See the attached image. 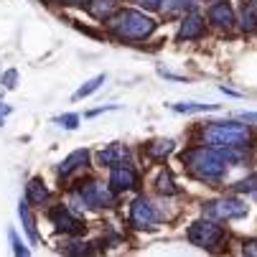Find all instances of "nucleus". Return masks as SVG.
Returning <instances> with one entry per match:
<instances>
[{
	"label": "nucleus",
	"instance_id": "obj_1",
	"mask_svg": "<svg viewBox=\"0 0 257 257\" xmlns=\"http://www.w3.org/2000/svg\"><path fill=\"white\" fill-rule=\"evenodd\" d=\"M181 161L201 181H219L227 171V158L216 148H194L189 153H183Z\"/></svg>",
	"mask_w": 257,
	"mask_h": 257
},
{
	"label": "nucleus",
	"instance_id": "obj_2",
	"mask_svg": "<svg viewBox=\"0 0 257 257\" xmlns=\"http://www.w3.org/2000/svg\"><path fill=\"white\" fill-rule=\"evenodd\" d=\"M109 28H112L115 36L120 39H127V41H143L156 31V21L143 16L140 11H133V8H122L117 11L112 18H109Z\"/></svg>",
	"mask_w": 257,
	"mask_h": 257
},
{
	"label": "nucleus",
	"instance_id": "obj_3",
	"mask_svg": "<svg viewBox=\"0 0 257 257\" xmlns=\"http://www.w3.org/2000/svg\"><path fill=\"white\" fill-rule=\"evenodd\" d=\"M201 138L211 148H242L249 143V130L242 122H214L204 127Z\"/></svg>",
	"mask_w": 257,
	"mask_h": 257
},
{
	"label": "nucleus",
	"instance_id": "obj_4",
	"mask_svg": "<svg viewBox=\"0 0 257 257\" xmlns=\"http://www.w3.org/2000/svg\"><path fill=\"white\" fill-rule=\"evenodd\" d=\"M222 237H224V229L219 227V224H214V222H209V219H204V222H194L189 227V242L196 244V247L211 249V247L219 244V239H222Z\"/></svg>",
	"mask_w": 257,
	"mask_h": 257
},
{
	"label": "nucleus",
	"instance_id": "obj_5",
	"mask_svg": "<svg viewBox=\"0 0 257 257\" xmlns=\"http://www.w3.org/2000/svg\"><path fill=\"white\" fill-rule=\"evenodd\" d=\"M206 214L214 219H239L247 214V204H242L239 199H219L206 204Z\"/></svg>",
	"mask_w": 257,
	"mask_h": 257
},
{
	"label": "nucleus",
	"instance_id": "obj_6",
	"mask_svg": "<svg viewBox=\"0 0 257 257\" xmlns=\"http://www.w3.org/2000/svg\"><path fill=\"white\" fill-rule=\"evenodd\" d=\"M79 196L92 209H97V206H112L115 204V194L109 191L107 186H102V183H97V181H89L87 186H82L79 189Z\"/></svg>",
	"mask_w": 257,
	"mask_h": 257
},
{
	"label": "nucleus",
	"instance_id": "obj_7",
	"mask_svg": "<svg viewBox=\"0 0 257 257\" xmlns=\"http://www.w3.org/2000/svg\"><path fill=\"white\" fill-rule=\"evenodd\" d=\"M130 222L138 229H153L158 224V216H156V211H153V206H151L148 199L140 196V199L133 201V206H130Z\"/></svg>",
	"mask_w": 257,
	"mask_h": 257
},
{
	"label": "nucleus",
	"instance_id": "obj_8",
	"mask_svg": "<svg viewBox=\"0 0 257 257\" xmlns=\"http://www.w3.org/2000/svg\"><path fill=\"white\" fill-rule=\"evenodd\" d=\"M49 216H51V222L56 224L59 232H66V234H79V232H84V222H82L79 216L71 214V209H66V206L51 209Z\"/></svg>",
	"mask_w": 257,
	"mask_h": 257
},
{
	"label": "nucleus",
	"instance_id": "obj_9",
	"mask_svg": "<svg viewBox=\"0 0 257 257\" xmlns=\"http://www.w3.org/2000/svg\"><path fill=\"white\" fill-rule=\"evenodd\" d=\"M201 36H204V18L199 13H189L178 28V39L181 41H194V39H201Z\"/></svg>",
	"mask_w": 257,
	"mask_h": 257
},
{
	"label": "nucleus",
	"instance_id": "obj_10",
	"mask_svg": "<svg viewBox=\"0 0 257 257\" xmlns=\"http://www.w3.org/2000/svg\"><path fill=\"white\" fill-rule=\"evenodd\" d=\"M109 183H112L115 191H127V189H133L135 183H138V176H135V171H133L130 166H122V163H120V166L112 168Z\"/></svg>",
	"mask_w": 257,
	"mask_h": 257
},
{
	"label": "nucleus",
	"instance_id": "obj_11",
	"mask_svg": "<svg viewBox=\"0 0 257 257\" xmlns=\"http://www.w3.org/2000/svg\"><path fill=\"white\" fill-rule=\"evenodd\" d=\"M125 158H127V148L122 143H112V145H107L104 151L97 153V161L102 166H115V163H122Z\"/></svg>",
	"mask_w": 257,
	"mask_h": 257
},
{
	"label": "nucleus",
	"instance_id": "obj_12",
	"mask_svg": "<svg viewBox=\"0 0 257 257\" xmlns=\"http://www.w3.org/2000/svg\"><path fill=\"white\" fill-rule=\"evenodd\" d=\"M87 161H89V151H74L71 156H66V158H64V163L59 166V176H69L71 171L82 168Z\"/></svg>",
	"mask_w": 257,
	"mask_h": 257
},
{
	"label": "nucleus",
	"instance_id": "obj_13",
	"mask_svg": "<svg viewBox=\"0 0 257 257\" xmlns=\"http://www.w3.org/2000/svg\"><path fill=\"white\" fill-rule=\"evenodd\" d=\"M209 21H214L216 26H222V28H229L232 21H234V13H232V8H229L227 3H222V0H219V3L209 11Z\"/></svg>",
	"mask_w": 257,
	"mask_h": 257
},
{
	"label": "nucleus",
	"instance_id": "obj_14",
	"mask_svg": "<svg viewBox=\"0 0 257 257\" xmlns=\"http://www.w3.org/2000/svg\"><path fill=\"white\" fill-rule=\"evenodd\" d=\"M18 214H21V222H23V229H26L28 239L36 244V242H39V232H36V224H33V214H31V209H28V199H26V201H21V206H18Z\"/></svg>",
	"mask_w": 257,
	"mask_h": 257
},
{
	"label": "nucleus",
	"instance_id": "obj_15",
	"mask_svg": "<svg viewBox=\"0 0 257 257\" xmlns=\"http://www.w3.org/2000/svg\"><path fill=\"white\" fill-rule=\"evenodd\" d=\"M26 199L33 201V204H41V201L49 199V189L44 186V181H41V178H33V181L28 183V194H26Z\"/></svg>",
	"mask_w": 257,
	"mask_h": 257
},
{
	"label": "nucleus",
	"instance_id": "obj_16",
	"mask_svg": "<svg viewBox=\"0 0 257 257\" xmlns=\"http://www.w3.org/2000/svg\"><path fill=\"white\" fill-rule=\"evenodd\" d=\"M173 109L189 115V112H211V109H219V107L216 104H204V102H181V104H173Z\"/></svg>",
	"mask_w": 257,
	"mask_h": 257
},
{
	"label": "nucleus",
	"instance_id": "obj_17",
	"mask_svg": "<svg viewBox=\"0 0 257 257\" xmlns=\"http://www.w3.org/2000/svg\"><path fill=\"white\" fill-rule=\"evenodd\" d=\"M173 151V140H153L148 143V156L151 158H166Z\"/></svg>",
	"mask_w": 257,
	"mask_h": 257
},
{
	"label": "nucleus",
	"instance_id": "obj_18",
	"mask_svg": "<svg viewBox=\"0 0 257 257\" xmlns=\"http://www.w3.org/2000/svg\"><path fill=\"white\" fill-rule=\"evenodd\" d=\"M102 84H104V74H102V77H94V79H89L87 84H82V87H79V89L74 92V99L89 97V94H92V92H97V89H99Z\"/></svg>",
	"mask_w": 257,
	"mask_h": 257
},
{
	"label": "nucleus",
	"instance_id": "obj_19",
	"mask_svg": "<svg viewBox=\"0 0 257 257\" xmlns=\"http://www.w3.org/2000/svg\"><path fill=\"white\" fill-rule=\"evenodd\" d=\"M112 8H115V0H104V3H99V6H89L92 16H97V18H104Z\"/></svg>",
	"mask_w": 257,
	"mask_h": 257
},
{
	"label": "nucleus",
	"instance_id": "obj_20",
	"mask_svg": "<svg viewBox=\"0 0 257 257\" xmlns=\"http://www.w3.org/2000/svg\"><path fill=\"white\" fill-rule=\"evenodd\" d=\"M158 189H161L163 194H176V186H173V181H171V173H168V171L161 173V178H158Z\"/></svg>",
	"mask_w": 257,
	"mask_h": 257
},
{
	"label": "nucleus",
	"instance_id": "obj_21",
	"mask_svg": "<svg viewBox=\"0 0 257 257\" xmlns=\"http://www.w3.org/2000/svg\"><path fill=\"white\" fill-rule=\"evenodd\" d=\"M237 191H244V194H254V196H257V176L239 181V183H237Z\"/></svg>",
	"mask_w": 257,
	"mask_h": 257
},
{
	"label": "nucleus",
	"instance_id": "obj_22",
	"mask_svg": "<svg viewBox=\"0 0 257 257\" xmlns=\"http://www.w3.org/2000/svg\"><path fill=\"white\" fill-rule=\"evenodd\" d=\"M194 3H196V0H168L166 13H178V11H183V8H191Z\"/></svg>",
	"mask_w": 257,
	"mask_h": 257
},
{
	"label": "nucleus",
	"instance_id": "obj_23",
	"mask_svg": "<svg viewBox=\"0 0 257 257\" xmlns=\"http://www.w3.org/2000/svg\"><path fill=\"white\" fill-rule=\"evenodd\" d=\"M56 122L64 125V127H69V130H74L79 125V115H61V117H56Z\"/></svg>",
	"mask_w": 257,
	"mask_h": 257
},
{
	"label": "nucleus",
	"instance_id": "obj_24",
	"mask_svg": "<svg viewBox=\"0 0 257 257\" xmlns=\"http://www.w3.org/2000/svg\"><path fill=\"white\" fill-rule=\"evenodd\" d=\"M8 237H11V242H13V252H16V254H21V257H26V254H28V247H23V244H21L18 234L11 229V232H8Z\"/></svg>",
	"mask_w": 257,
	"mask_h": 257
},
{
	"label": "nucleus",
	"instance_id": "obj_25",
	"mask_svg": "<svg viewBox=\"0 0 257 257\" xmlns=\"http://www.w3.org/2000/svg\"><path fill=\"white\" fill-rule=\"evenodd\" d=\"M3 82H6V89H13L16 82H18V71H16V69H8L6 77H3Z\"/></svg>",
	"mask_w": 257,
	"mask_h": 257
},
{
	"label": "nucleus",
	"instance_id": "obj_26",
	"mask_svg": "<svg viewBox=\"0 0 257 257\" xmlns=\"http://www.w3.org/2000/svg\"><path fill=\"white\" fill-rule=\"evenodd\" d=\"M138 6H143V8H151V11H156V8H161V3L163 0H135Z\"/></svg>",
	"mask_w": 257,
	"mask_h": 257
},
{
	"label": "nucleus",
	"instance_id": "obj_27",
	"mask_svg": "<svg viewBox=\"0 0 257 257\" xmlns=\"http://www.w3.org/2000/svg\"><path fill=\"white\" fill-rule=\"evenodd\" d=\"M244 254H257V242H249V244L244 247Z\"/></svg>",
	"mask_w": 257,
	"mask_h": 257
},
{
	"label": "nucleus",
	"instance_id": "obj_28",
	"mask_svg": "<svg viewBox=\"0 0 257 257\" xmlns=\"http://www.w3.org/2000/svg\"><path fill=\"white\" fill-rule=\"evenodd\" d=\"M242 120H247V122H257V112H244Z\"/></svg>",
	"mask_w": 257,
	"mask_h": 257
},
{
	"label": "nucleus",
	"instance_id": "obj_29",
	"mask_svg": "<svg viewBox=\"0 0 257 257\" xmlns=\"http://www.w3.org/2000/svg\"><path fill=\"white\" fill-rule=\"evenodd\" d=\"M61 3H69V6H82V3H89V0H61Z\"/></svg>",
	"mask_w": 257,
	"mask_h": 257
},
{
	"label": "nucleus",
	"instance_id": "obj_30",
	"mask_svg": "<svg viewBox=\"0 0 257 257\" xmlns=\"http://www.w3.org/2000/svg\"><path fill=\"white\" fill-rule=\"evenodd\" d=\"M0 125H3V117H0Z\"/></svg>",
	"mask_w": 257,
	"mask_h": 257
},
{
	"label": "nucleus",
	"instance_id": "obj_31",
	"mask_svg": "<svg viewBox=\"0 0 257 257\" xmlns=\"http://www.w3.org/2000/svg\"><path fill=\"white\" fill-rule=\"evenodd\" d=\"M216 3H219V0H216Z\"/></svg>",
	"mask_w": 257,
	"mask_h": 257
}]
</instances>
